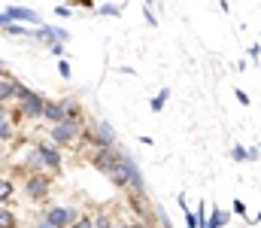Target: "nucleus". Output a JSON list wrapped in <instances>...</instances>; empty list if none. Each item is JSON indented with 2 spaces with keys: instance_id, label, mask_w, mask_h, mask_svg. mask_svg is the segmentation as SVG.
I'll return each mask as SVG.
<instances>
[{
  "instance_id": "obj_15",
  "label": "nucleus",
  "mask_w": 261,
  "mask_h": 228,
  "mask_svg": "<svg viewBox=\"0 0 261 228\" xmlns=\"http://www.w3.org/2000/svg\"><path fill=\"white\" fill-rule=\"evenodd\" d=\"M94 228H116V225H113L110 213H97V216H94Z\"/></svg>"
},
{
  "instance_id": "obj_1",
  "label": "nucleus",
  "mask_w": 261,
  "mask_h": 228,
  "mask_svg": "<svg viewBox=\"0 0 261 228\" xmlns=\"http://www.w3.org/2000/svg\"><path fill=\"white\" fill-rule=\"evenodd\" d=\"M107 176L113 180V186H116V189H130V186H134V180H137V176H143V173L137 170V164H134V158H130L128 152H119V158H116V164H113V170H110Z\"/></svg>"
},
{
  "instance_id": "obj_21",
  "label": "nucleus",
  "mask_w": 261,
  "mask_h": 228,
  "mask_svg": "<svg viewBox=\"0 0 261 228\" xmlns=\"http://www.w3.org/2000/svg\"><path fill=\"white\" fill-rule=\"evenodd\" d=\"M28 164H31V167H43V158H40V152H34V155L28 158Z\"/></svg>"
},
{
  "instance_id": "obj_27",
  "label": "nucleus",
  "mask_w": 261,
  "mask_h": 228,
  "mask_svg": "<svg viewBox=\"0 0 261 228\" xmlns=\"http://www.w3.org/2000/svg\"><path fill=\"white\" fill-rule=\"evenodd\" d=\"M130 228H152V225H143V222H137V225H130Z\"/></svg>"
},
{
  "instance_id": "obj_4",
  "label": "nucleus",
  "mask_w": 261,
  "mask_h": 228,
  "mask_svg": "<svg viewBox=\"0 0 261 228\" xmlns=\"http://www.w3.org/2000/svg\"><path fill=\"white\" fill-rule=\"evenodd\" d=\"M43 219H46L49 225H55V228H70L79 216H76V210H73V207H52V210H46V213H43Z\"/></svg>"
},
{
  "instance_id": "obj_26",
  "label": "nucleus",
  "mask_w": 261,
  "mask_h": 228,
  "mask_svg": "<svg viewBox=\"0 0 261 228\" xmlns=\"http://www.w3.org/2000/svg\"><path fill=\"white\" fill-rule=\"evenodd\" d=\"M0 76H6V64L3 61H0Z\"/></svg>"
},
{
  "instance_id": "obj_7",
  "label": "nucleus",
  "mask_w": 261,
  "mask_h": 228,
  "mask_svg": "<svg viewBox=\"0 0 261 228\" xmlns=\"http://www.w3.org/2000/svg\"><path fill=\"white\" fill-rule=\"evenodd\" d=\"M49 195V180L46 176H31L28 180V198H46Z\"/></svg>"
},
{
  "instance_id": "obj_25",
  "label": "nucleus",
  "mask_w": 261,
  "mask_h": 228,
  "mask_svg": "<svg viewBox=\"0 0 261 228\" xmlns=\"http://www.w3.org/2000/svg\"><path fill=\"white\" fill-rule=\"evenodd\" d=\"M37 228H55V225H49L46 219H37Z\"/></svg>"
},
{
  "instance_id": "obj_18",
  "label": "nucleus",
  "mask_w": 261,
  "mask_h": 228,
  "mask_svg": "<svg viewBox=\"0 0 261 228\" xmlns=\"http://www.w3.org/2000/svg\"><path fill=\"white\" fill-rule=\"evenodd\" d=\"M70 228H94V219H91V216H79Z\"/></svg>"
},
{
  "instance_id": "obj_11",
  "label": "nucleus",
  "mask_w": 261,
  "mask_h": 228,
  "mask_svg": "<svg viewBox=\"0 0 261 228\" xmlns=\"http://www.w3.org/2000/svg\"><path fill=\"white\" fill-rule=\"evenodd\" d=\"M6 18H21V21H40V18H37V12H31V9H15V6H12V9L6 12Z\"/></svg>"
},
{
  "instance_id": "obj_6",
  "label": "nucleus",
  "mask_w": 261,
  "mask_h": 228,
  "mask_svg": "<svg viewBox=\"0 0 261 228\" xmlns=\"http://www.w3.org/2000/svg\"><path fill=\"white\" fill-rule=\"evenodd\" d=\"M119 152H122V149H97L94 155H91V164H94L97 170L110 173V170H113V164H116V158H119Z\"/></svg>"
},
{
  "instance_id": "obj_24",
  "label": "nucleus",
  "mask_w": 261,
  "mask_h": 228,
  "mask_svg": "<svg viewBox=\"0 0 261 228\" xmlns=\"http://www.w3.org/2000/svg\"><path fill=\"white\" fill-rule=\"evenodd\" d=\"M58 70H61V76L67 79V76H70V64H67V61H61V64H58Z\"/></svg>"
},
{
  "instance_id": "obj_9",
  "label": "nucleus",
  "mask_w": 261,
  "mask_h": 228,
  "mask_svg": "<svg viewBox=\"0 0 261 228\" xmlns=\"http://www.w3.org/2000/svg\"><path fill=\"white\" fill-rule=\"evenodd\" d=\"M43 119H49L52 125L64 122V107H61V100H46V104H43Z\"/></svg>"
},
{
  "instance_id": "obj_19",
  "label": "nucleus",
  "mask_w": 261,
  "mask_h": 228,
  "mask_svg": "<svg viewBox=\"0 0 261 228\" xmlns=\"http://www.w3.org/2000/svg\"><path fill=\"white\" fill-rule=\"evenodd\" d=\"M234 161H249V149H243V146H234Z\"/></svg>"
},
{
  "instance_id": "obj_13",
  "label": "nucleus",
  "mask_w": 261,
  "mask_h": 228,
  "mask_svg": "<svg viewBox=\"0 0 261 228\" xmlns=\"http://www.w3.org/2000/svg\"><path fill=\"white\" fill-rule=\"evenodd\" d=\"M12 97V79H0V104Z\"/></svg>"
},
{
  "instance_id": "obj_3",
  "label": "nucleus",
  "mask_w": 261,
  "mask_h": 228,
  "mask_svg": "<svg viewBox=\"0 0 261 228\" xmlns=\"http://www.w3.org/2000/svg\"><path fill=\"white\" fill-rule=\"evenodd\" d=\"M43 97L40 94H34V91H24V94H18V116H31V119H40L43 116Z\"/></svg>"
},
{
  "instance_id": "obj_10",
  "label": "nucleus",
  "mask_w": 261,
  "mask_h": 228,
  "mask_svg": "<svg viewBox=\"0 0 261 228\" xmlns=\"http://www.w3.org/2000/svg\"><path fill=\"white\" fill-rule=\"evenodd\" d=\"M228 219H231V213H228V210H222V207H216V210L210 213V219H206V222H210L213 228H225V225H228Z\"/></svg>"
},
{
  "instance_id": "obj_17",
  "label": "nucleus",
  "mask_w": 261,
  "mask_h": 228,
  "mask_svg": "<svg viewBox=\"0 0 261 228\" xmlns=\"http://www.w3.org/2000/svg\"><path fill=\"white\" fill-rule=\"evenodd\" d=\"M12 195V183L9 180H0V201H6Z\"/></svg>"
},
{
  "instance_id": "obj_12",
  "label": "nucleus",
  "mask_w": 261,
  "mask_h": 228,
  "mask_svg": "<svg viewBox=\"0 0 261 228\" xmlns=\"http://www.w3.org/2000/svg\"><path fill=\"white\" fill-rule=\"evenodd\" d=\"M0 228H15V213L0 207Z\"/></svg>"
},
{
  "instance_id": "obj_8",
  "label": "nucleus",
  "mask_w": 261,
  "mask_h": 228,
  "mask_svg": "<svg viewBox=\"0 0 261 228\" xmlns=\"http://www.w3.org/2000/svg\"><path fill=\"white\" fill-rule=\"evenodd\" d=\"M37 152H40V158H43V164H46V167H52V170H58V167H61V152L55 149V146L40 143V146H37Z\"/></svg>"
},
{
  "instance_id": "obj_2",
  "label": "nucleus",
  "mask_w": 261,
  "mask_h": 228,
  "mask_svg": "<svg viewBox=\"0 0 261 228\" xmlns=\"http://www.w3.org/2000/svg\"><path fill=\"white\" fill-rule=\"evenodd\" d=\"M79 134H82V125H79V122H58V125H52V140H55L58 146L76 143Z\"/></svg>"
},
{
  "instance_id": "obj_22",
  "label": "nucleus",
  "mask_w": 261,
  "mask_h": 228,
  "mask_svg": "<svg viewBox=\"0 0 261 228\" xmlns=\"http://www.w3.org/2000/svg\"><path fill=\"white\" fill-rule=\"evenodd\" d=\"M100 12H103V15H119V6H103Z\"/></svg>"
},
{
  "instance_id": "obj_16",
  "label": "nucleus",
  "mask_w": 261,
  "mask_h": 228,
  "mask_svg": "<svg viewBox=\"0 0 261 228\" xmlns=\"http://www.w3.org/2000/svg\"><path fill=\"white\" fill-rule=\"evenodd\" d=\"M9 137H12V125L0 116V140H9Z\"/></svg>"
},
{
  "instance_id": "obj_28",
  "label": "nucleus",
  "mask_w": 261,
  "mask_h": 228,
  "mask_svg": "<svg viewBox=\"0 0 261 228\" xmlns=\"http://www.w3.org/2000/svg\"><path fill=\"white\" fill-rule=\"evenodd\" d=\"M119 228H130V225H119Z\"/></svg>"
},
{
  "instance_id": "obj_14",
  "label": "nucleus",
  "mask_w": 261,
  "mask_h": 228,
  "mask_svg": "<svg viewBox=\"0 0 261 228\" xmlns=\"http://www.w3.org/2000/svg\"><path fill=\"white\" fill-rule=\"evenodd\" d=\"M164 104H167V88H161V91H158V94H155V97H152V110H155V113H158V110H161V107H164Z\"/></svg>"
},
{
  "instance_id": "obj_20",
  "label": "nucleus",
  "mask_w": 261,
  "mask_h": 228,
  "mask_svg": "<svg viewBox=\"0 0 261 228\" xmlns=\"http://www.w3.org/2000/svg\"><path fill=\"white\" fill-rule=\"evenodd\" d=\"M234 213H237V216H243V219H249V213H246V204H243V201H234Z\"/></svg>"
},
{
  "instance_id": "obj_23",
  "label": "nucleus",
  "mask_w": 261,
  "mask_h": 228,
  "mask_svg": "<svg viewBox=\"0 0 261 228\" xmlns=\"http://www.w3.org/2000/svg\"><path fill=\"white\" fill-rule=\"evenodd\" d=\"M237 100H240L243 107H249V94H246V91H237Z\"/></svg>"
},
{
  "instance_id": "obj_5",
  "label": "nucleus",
  "mask_w": 261,
  "mask_h": 228,
  "mask_svg": "<svg viewBox=\"0 0 261 228\" xmlns=\"http://www.w3.org/2000/svg\"><path fill=\"white\" fill-rule=\"evenodd\" d=\"M94 146L97 149H116V131L107 125V122H97V128H94Z\"/></svg>"
}]
</instances>
